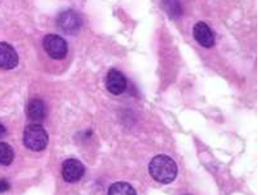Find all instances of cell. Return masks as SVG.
<instances>
[{
  "mask_svg": "<svg viewBox=\"0 0 261 195\" xmlns=\"http://www.w3.org/2000/svg\"><path fill=\"white\" fill-rule=\"evenodd\" d=\"M26 112L28 117L35 123L43 121L46 114L44 103L37 99L32 100L29 103Z\"/></svg>",
  "mask_w": 261,
  "mask_h": 195,
  "instance_id": "obj_9",
  "label": "cell"
},
{
  "mask_svg": "<svg viewBox=\"0 0 261 195\" xmlns=\"http://www.w3.org/2000/svg\"><path fill=\"white\" fill-rule=\"evenodd\" d=\"M105 86L107 90L114 95L122 94L127 87V80L121 71L112 68L108 72Z\"/></svg>",
  "mask_w": 261,
  "mask_h": 195,
  "instance_id": "obj_7",
  "label": "cell"
},
{
  "mask_svg": "<svg viewBox=\"0 0 261 195\" xmlns=\"http://www.w3.org/2000/svg\"><path fill=\"white\" fill-rule=\"evenodd\" d=\"M7 130L6 127L0 123V138H3L6 136Z\"/></svg>",
  "mask_w": 261,
  "mask_h": 195,
  "instance_id": "obj_14",
  "label": "cell"
},
{
  "mask_svg": "<svg viewBox=\"0 0 261 195\" xmlns=\"http://www.w3.org/2000/svg\"><path fill=\"white\" fill-rule=\"evenodd\" d=\"M152 179L162 184H170L176 179L178 167L173 159L165 155L154 156L148 165Z\"/></svg>",
  "mask_w": 261,
  "mask_h": 195,
  "instance_id": "obj_1",
  "label": "cell"
},
{
  "mask_svg": "<svg viewBox=\"0 0 261 195\" xmlns=\"http://www.w3.org/2000/svg\"><path fill=\"white\" fill-rule=\"evenodd\" d=\"M184 195H191V194H184Z\"/></svg>",
  "mask_w": 261,
  "mask_h": 195,
  "instance_id": "obj_15",
  "label": "cell"
},
{
  "mask_svg": "<svg viewBox=\"0 0 261 195\" xmlns=\"http://www.w3.org/2000/svg\"><path fill=\"white\" fill-rule=\"evenodd\" d=\"M19 63V57L15 49L8 43L0 42V68L11 70Z\"/></svg>",
  "mask_w": 261,
  "mask_h": 195,
  "instance_id": "obj_8",
  "label": "cell"
},
{
  "mask_svg": "<svg viewBox=\"0 0 261 195\" xmlns=\"http://www.w3.org/2000/svg\"><path fill=\"white\" fill-rule=\"evenodd\" d=\"M42 44L45 52L55 60L64 59L68 54V43L61 36L56 34L45 35Z\"/></svg>",
  "mask_w": 261,
  "mask_h": 195,
  "instance_id": "obj_3",
  "label": "cell"
},
{
  "mask_svg": "<svg viewBox=\"0 0 261 195\" xmlns=\"http://www.w3.org/2000/svg\"><path fill=\"white\" fill-rule=\"evenodd\" d=\"M109 195H137V192L128 183L119 182L110 187Z\"/></svg>",
  "mask_w": 261,
  "mask_h": 195,
  "instance_id": "obj_10",
  "label": "cell"
},
{
  "mask_svg": "<svg viewBox=\"0 0 261 195\" xmlns=\"http://www.w3.org/2000/svg\"><path fill=\"white\" fill-rule=\"evenodd\" d=\"M193 35L195 40L201 46L209 49L215 44V34L212 28L204 21H199L194 25Z\"/></svg>",
  "mask_w": 261,
  "mask_h": 195,
  "instance_id": "obj_6",
  "label": "cell"
},
{
  "mask_svg": "<svg viewBox=\"0 0 261 195\" xmlns=\"http://www.w3.org/2000/svg\"><path fill=\"white\" fill-rule=\"evenodd\" d=\"M11 189V184L8 180L2 179H0V194L9 191Z\"/></svg>",
  "mask_w": 261,
  "mask_h": 195,
  "instance_id": "obj_13",
  "label": "cell"
},
{
  "mask_svg": "<svg viewBox=\"0 0 261 195\" xmlns=\"http://www.w3.org/2000/svg\"><path fill=\"white\" fill-rule=\"evenodd\" d=\"M85 173V167L83 163L76 159H68L64 161L62 167V176L68 183L79 181Z\"/></svg>",
  "mask_w": 261,
  "mask_h": 195,
  "instance_id": "obj_5",
  "label": "cell"
},
{
  "mask_svg": "<svg viewBox=\"0 0 261 195\" xmlns=\"http://www.w3.org/2000/svg\"><path fill=\"white\" fill-rule=\"evenodd\" d=\"M164 10L171 18H178L182 13V9L178 2L165 1L164 2Z\"/></svg>",
  "mask_w": 261,
  "mask_h": 195,
  "instance_id": "obj_12",
  "label": "cell"
},
{
  "mask_svg": "<svg viewBox=\"0 0 261 195\" xmlns=\"http://www.w3.org/2000/svg\"><path fill=\"white\" fill-rule=\"evenodd\" d=\"M57 25L62 33L68 35H75L80 31L83 21L76 12L69 9L59 14Z\"/></svg>",
  "mask_w": 261,
  "mask_h": 195,
  "instance_id": "obj_4",
  "label": "cell"
},
{
  "mask_svg": "<svg viewBox=\"0 0 261 195\" xmlns=\"http://www.w3.org/2000/svg\"><path fill=\"white\" fill-rule=\"evenodd\" d=\"M23 143L31 151L44 150L48 144L49 136L46 131L38 124L29 125L23 132Z\"/></svg>",
  "mask_w": 261,
  "mask_h": 195,
  "instance_id": "obj_2",
  "label": "cell"
},
{
  "mask_svg": "<svg viewBox=\"0 0 261 195\" xmlns=\"http://www.w3.org/2000/svg\"><path fill=\"white\" fill-rule=\"evenodd\" d=\"M14 158V152L12 147L6 142H0V165L11 164Z\"/></svg>",
  "mask_w": 261,
  "mask_h": 195,
  "instance_id": "obj_11",
  "label": "cell"
}]
</instances>
